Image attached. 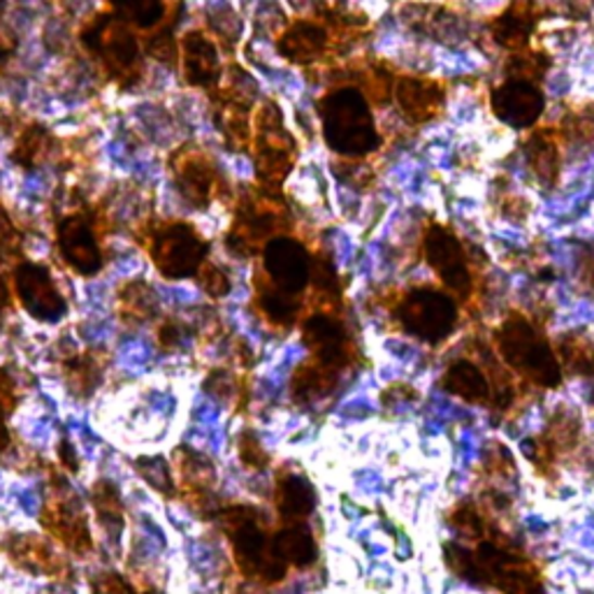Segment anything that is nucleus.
Segmentation results:
<instances>
[{
    "label": "nucleus",
    "mask_w": 594,
    "mask_h": 594,
    "mask_svg": "<svg viewBox=\"0 0 594 594\" xmlns=\"http://www.w3.org/2000/svg\"><path fill=\"white\" fill-rule=\"evenodd\" d=\"M427 251H430V262L435 270L441 274L443 284H449L453 290H467L469 274L467 266L462 260L460 244L443 230H435L427 242Z\"/></svg>",
    "instance_id": "obj_6"
},
{
    "label": "nucleus",
    "mask_w": 594,
    "mask_h": 594,
    "mask_svg": "<svg viewBox=\"0 0 594 594\" xmlns=\"http://www.w3.org/2000/svg\"><path fill=\"white\" fill-rule=\"evenodd\" d=\"M240 453H242V460L246 462L249 467H266L268 462V453L260 449V443L251 437V435H244L240 439Z\"/></svg>",
    "instance_id": "obj_20"
},
{
    "label": "nucleus",
    "mask_w": 594,
    "mask_h": 594,
    "mask_svg": "<svg viewBox=\"0 0 594 594\" xmlns=\"http://www.w3.org/2000/svg\"><path fill=\"white\" fill-rule=\"evenodd\" d=\"M93 504L98 508V514H101V518H105V522H112V525L124 522V506L119 500V492L107 481H101L93 488Z\"/></svg>",
    "instance_id": "obj_15"
},
{
    "label": "nucleus",
    "mask_w": 594,
    "mask_h": 594,
    "mask_svg": "<svg viewBox=\"0 0 594 594\" xmlns=\"http://www.w3.org/2000/svg\"><path fill=\"white\" fill-rule=\"evenodd\" d=\"M42 525L59 543H63L65 548L77 555H85L93 548L85 511H81L73 500H65L63 494L47 502Z\"/></svg>",
    "instance_id": "obj_2"
},
{
    "label": "nucleus",
    "mask_w": 594,
    "mask_h": 594,
    "mask_svg": "<svg viewBox=\"0 0 594 594\" xmlns=\"http://www.w3.org/2000/svg\"><path fill=\"white\" fill-rule=\"evenodd\" d=\"M154 258L168 276H186L195 272L197 260L203 258V244L189 228H172L160 235Z\"/></svg>",
    "instance_id": "obj_3"
},
{
    "label": "nucleus",
    "mask_w": 594,
    "mask_h": 594,
    "mask_svg": "<svg viewBox=\"0 0 594 594\" xmlns=\"http://www.w3.org/2000/svg\"><path fill=\"white\" fill-rule=\"evenodd\" d=\"M10 557L16 565L33 573L54 576L63 569L59 555L49 548V543L40 537H14L10 541Z\"/></svg>",
    "instance_id": "obj_8"
},
{
    "label": "nucleus",
    "mask_w": 594,
    "mask_h": 594,
    "mask_svg": "<svg viewBox=\"0 0 594 594\" xmlns=\"http://www.w3.org/2000/svg\"><path fill=\"white\" fill-rule=\"evenodd\" d=\"M567 367L576 370L579 374H594V349L592 344L583 339H571L563 346V353H559Z\"/></svg>",
    "instance_id": "obj_16"
},
{
    "label": "nucleus",
    "mask_w": 594,
    "mask_h": 594,
    "mask_svg": "<svg viewBox=\"0 0 594 594\" xmlns=\"http://www.w3.org/2000/svg\"><path fill=\"white\" fill-rule=\"evenodd\" d=\"M402 319L421 337H441L453 321V307L441 295L418 293L404 302Z\"/></svg>",
    "instance_id": "obj_4"
},
{
    "label": "nucleus",
    "mask_w": 594,
    "mask_h": 594,
    "mask_svg": "<svg viewBox=\"0 0 594 594\" xmlns=\"http://www.w3.org/2000/svg\"><path fill=\"white\" fill-rule=\"evenodd\" d=\"M446 384L453 392H457L460 398H465L469 402H483L490 395V386L486 374L474 367L472 362H457L449 370V376H446Z\"/></svg>",
    "instance_id": "obj_12"
},
{
    "label": "nucleus",
    "mask_w": 594,
    "mask_h": 594,
    "mask_svg": "<svg viewBox=\"0 0 594 594\" xmlns=\"http://www.w3.org/2000/svg\"><path fill=\"white\" fill-rule=\"evenodd\" d=\"M398 98H400L402 107L406 109V114H411V117H418V119L430 117V114L439 105L437 89L425 85V81H416V79H404L398 89Z\"/></svg>",
    "instance_id": "obj_14"
},
{
    "label": "nucleus",
    "mask_w": 594,
    "mask_h": 594,
    "mask_svg": "<svg viewBox=\"0 0 594 594\" xmlns=\"http://www.w3.org/2000/svg\"><path fill=\"white\" fill-rule=\"evenodd\" d=\"M98 372H101V370H98V365L93 360L79 358L68 367V382L75 388V392H81V395L87 392L89 395V392H93V388L98 384V376H101Z\"/></svg>",
    "instance_id": "obj_17"
},
{
    "label": "nucleus",
    "mask_w": 594,
    "mask_h": 594,
    "mask_svg": "<svg viewBox=\"0 0 594 594\" xmlns=\"http://www.w3.org/2000/svg\"><path fill=\"white\" fill-rule=\"evenodd\" d=\"M530 158H532L537 175H541L543 179L555 175L557 156H555V146L551 142H546L543 138H537L534 144L530 146Z\"/></svg>",
    "instance_id": "obj_18"
},
{
    "label": "nucleus",
    "mask_w": 594,
    "mask_h": 594,
    "mask_svg": "<svg viewBox=\"0 0 594 594\" xmlns=\"http://www.w3.org/2000/svg\"><path fill=\"white\" fill-rule=\"evenodd\" d=\"M502 356L511 367L534 376L541 384H551L555 378L557 358L548 351V346L539 341V335L525 321H514L502 333Z\"/></svg>",
    "instance_id": "obj_1"
},
{
    "label": "nucleus",
    "mask_w": 594,
    "mask_h": 594,
    "mask_svg": "<svg viewBox=\"0 0 594 594\" xmlns=\"http://www.w3.org/2000/svg\"><path fill=\"white\" fill-rule=\"evenodd\" d=\"M61 246H63V256L68 258L73 268L79 272H93L98 266H101V254H98L95 240L91 235L89 225L85 221H68L65 223V230L61 235Z\"/></svg>",
    "instance_id": "obj_9"
},
{
    "label": "nucleus",
    "mask_w": 594,
    "mask_h": 594,
    "mask_svg": "<svg viewBox=\"0 0 594 594\" xmlns=\"http://www.w3.org/2000/svg\"><path fill=\"white\" fill-rule=\"evenodd\" d=\"M91 594H138L119 573H101L91 585Z\"/></svg>",
    "instance_id": "obj_19"
},
{
    "label": "nucleus",
    "mask_w": 594,
    "mask_h": 594,
    "mask_svg": "<svg viewBox=\"0 0 594 594\" xmlns=\"http://www.w3.org/2000/svg\"><path fill=\"white\" fill-rule=\"evenodd\" d=\"M16 290H20L26 309L36 313L38 319H56L63 309L61 293L52 284V279L36 266H26L16 272Z\"/></svg>",
    "instance_id": "obj_5"
},
{
    "label": "nucleus",
    "mask_w": 594,
    "mask_h": 594,
    "mask_svg": "<svg viewBox=\"0 0 594 594\" xmlns=\"http://www.w3.org/2000/svg\"><path fill=\"white\" fill-rule=\"evenodd\" d=\"M274 551L288 567H307L317 557V543L302 522H290L288 530L276 537Z\"/></svg>",
    "instance_id": "obj_11"
},
{
    "label": "nucleus",
    "mask_w": 594,
    "mask_h": 594,
    "mask_svg": "<svg viewBox=\"0 0 594 594\" xmlns=\"http://www.w3.org/2000/svg\"><path fill=\"white\" fill-rule=\"evenodd\" d=\"M279 511H282L284 518H290L288 522H302L305 516L313 508V492L311 488L300 481V478H286V481L279 486L276 494Z\"/></svg>",
    "instance_id": "obj_13"
},
{
    "label": "nucleus",
    "mask_w": 594,
    "mask_h": 594,
    "mask_svg": "<svg viewBox=\"0 0 594 594\" xmlns=\"http://www.w3.org/2000/svg\"><path fill=\"white\" fill-rule=\"evenodd\" d=\"M494 109L506 121L527 126L541 114V98L530 85L516 81V85H508L498 93V98H494Z\"/></svg>",
    "instance_id": "obj_7"
},
{
    "label": "nucleus",
    "mask_w": 594,
    "mask_h": 594,
    "mask_svg": "<svg viewBox=\"0 0 594 594\" xmlns=\"http://www.w3.org/2000/svg\"><path fill=\"white\" fill-rule=\"evenodd\" d=\"M175 469L181 490H184L191 500H203L211 481H214V469L205 457H201L193 451L181 449L175 453Z\"/></svg>",
    "instance_id": "obj_10"
}]
</instances>
